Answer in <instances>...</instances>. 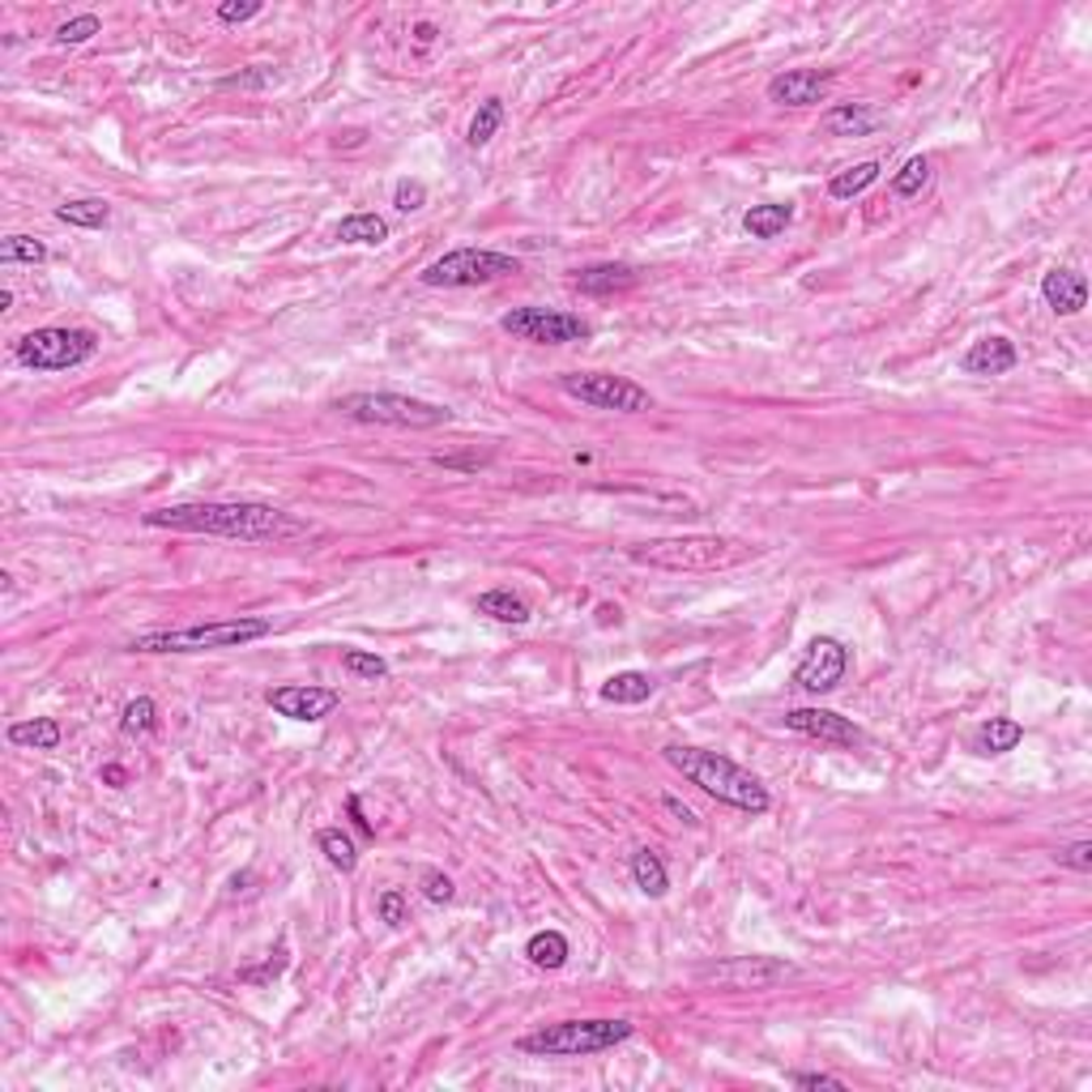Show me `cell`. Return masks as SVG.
<instances>
[{"instance_id": "obj_46", "label": "cell", "mask_w": 1092, "mask_h": 1092, "mask_svg": "<svg viewBox=\"0 0 1092 1092\" xmlns=\"http://www.w3.org/2000/svg\"><path fill=\"white\" fill-rule=\"evenodd\" d=\"M662 807H666V811H670V816H674V819H679V823H687V828H696V823H701V819H696V811H692L687 803H679L674 794H666Z\"/></svg>"}, {"instance_id": "obj_44", "label": "cell", "mask_w": 1092, "mask_h": 1092, "mask_svg": "<svg viewBox=\"0 0 1092 1092\" xmlns=\"http://www.w3.org/2000/svg\"><path fill=\"white\" fill-rule=\"evenodd\" d=\"M282 969H286V947H277V952H273V960L265 965V969H248V974H243V981H257V986H261V981L277 977Z\"/></svg>"}, {"instance_id": "obj_30", "label": "cell", "mask_w": 1092, "mask_h": 1092, "mask_svg": "<svg viewBox=\"0 0 1092 1092\" xmlns=\"http://www.w3.org/2000/svg\"><path fill=\"white\" fill-rule=\"evenodd\" d=\"M500 124H504V99H482L478 103V112H474V120H469V128H466V141L474 146V150H482L496 133H500Z\"/></svg>"}, {"instance_id": "obj_21", "label": "cell", "mask_w": 1092, "mask_h": 1092, "mask_svg": "<svg viewBox=\"0 0 1092 1092\" xmlns=\"http://www.w3.org/2000/svg\"><path fill=\"white\" fill-rule=\"evenodd\" d=\"M474 611L487 615V619H496V624H516V627L530 624V602L521 593H512V589H487L474 602Z\"/></svg>"}, {"instance_id": "obj_1", "label": "cell", "mask_w": 1092, "mask_h": 1092, "mask_svg": "<svg viewBox=\"0 0 1092 1092\" xmlns=\"http://www.w3.org/2000/svg\"><path fill=\"white\" fill-rule=\"evenodd\" d=\"M150 530H171V534H205V538H235V543H282L299 538L312 525L282 512L273 504L257 500H209V504H171L155 508L141 516Z\"/></svg>"}, {"instance_id": "obj_18", "label": "cell", "mask_w": 1092, "mask_h": 1092, "mask_svg": "<svg viewBox=\"0 0 1092 1092\" xmlns=\"http://www.w3.org/2000/svg\"><path fill=\"white\" fill-rule=\"evenodd\" d=\"M636 282H640V273L632 270V265H624V261H602V265H589V270L577 273V291H581V295H593V299L632 291Z\"/></svg>"}, {"instance_id": "obj_23", "label": "cell", "mask_w": 1092, "mask_h": 1092, "mask_svg": "<svg viewBox=\"0 0 1092 1092\" xmlns=\"http://www.w3.org/2000/svg\"><path fill=\"white\" fill-rule=\"evenodd\" d=\"M1020 739H1024V726H1020V721H1012V717H990V721L977 730L974 751L977 755H1008V751L1020 747Z\"/></svg>"}, {"instance_id": "obj_43", "label": "cell", "mask_w": 1092, "mask_h": 1092, "mask_svg": "<svg viewBox=\"0 0 1092 1092\" xmlns=\"http://www.w3.org/2000/svg\"><path fill=\"white\" fill-rule=\"evenodd\" d=\"M273 78H277V73H273L270 65H252V73H235V78H227L223 86H227V90H235V86H239V90H252V86H270Z\"/></svg>"}, {"instance_id": "obj_20", "label": "cell", "mask_w": 1092, "mask_h": 1092, "mask_svg": "<svg viewBox=\"0 0 1092 1092\" xmlns=\"http://www.w3.org/2000/svg\"><path fill=\"white\" fill-rule=\"evenodd\" d=\"M794 223V205L785 201H769V205H751L747 214H742V231L751 235V239H777L785 235V227Z\"/></svg>"}, {"instance_id": "obj_32", "label": "cell", "mask_w": 1092, "mask_h": 1092, "mask_svg": "<svg viewBox=\"0 0 1092 1092\" xmlns=\"http://www.w3.org/2000/svg\"><path fill=\"white\" fill-rule=\"evenodd\" d=\"M316 845H320V854H325V858L333 862L338 871H346V875L359 866V850H354V841L342 832V828H325V832L316 837Z\"/></svg>"}, {"instance_id": "obj_39", "label": "cell", "mask_w": 1092, "mask_h": 1092, "mask_svg": "<svg viewBox=\"0 0 1092 1092\" xmlns=\"http://www.w3.org/2000/svg\"><path fill=\"white\" fill-rule=\"evenodd\" d=\"M419 884H423V897H428L431 905H448V900L457 897L453 879H448L444 871H435V866H428V871H423V879H419Z\"/></svg>"}, {"instance_id": "obj_45", "label": "cell", "mask_w": 1092, "mask_h": 1092, "mask_svg": "<svg viewBox=\"0 0 1092 1092\" xmlns=\"http://www.w3.org/2000/svg\"><path fill=\"white\" fill-rule=\"evenodd\" d=\"M346 811H351L354 828H359L363 837H376V823H372V819L363 816V798H359V794H351V798H346Z\"/></svg>"}, {"instance_id": "obj_49", "label": "cell", "mask_w": 1092, "mask_h": 1092, "mask_svg": "<svg viewBox=\"0 0 1092 1092\" xmlns=\"http://www.w3.org/2000/svg\"><path fill=\"white\" fill-rule=\"evenodd\" d=\"M0 312H13V291H0Z\"/></svg>"}, {"instance_id": "obj_2", "label": "cell", "mask_w": 1092, "mask_h": 1092, "mask_svg": "<svg viewBox=\"0 0 1092 1092\" xmlns=\"http://www.w3.org/2000/svg\"><path fill=\"white\" fill-rule=\"evenodd\" d=\"M662 755L674 773H683L692 785H701L708 798H717V803H726V807H735V811L764 816V811L773 807L764 781L755 777V773H747L742 764H735V760L721 755V751H704V747H687V742H670Z\"/></svg>"}, {"instance_id": "obj_31", "label": "cell", "mask_w": 1092, "mask_h": 1092, "mask_svg": "<svg viewBox=\"0 0 1092 1092\" xmlns=\"http://www.w3.org/2000/svg\"><path fill=\"white\" fill-rule=\"evenodd\" d=\"M0 261L4 265H43L47 261V243L35 235H4L0 239Z\"/></svg>"}, {"instance_id": "obj_26", "label": "cell", "mask_w": 1092, "mask_h": 1092, "mask_svg": "<svg viewBox=\"0 0 1092 1092\" xmlns=\"http://www.w3.org/2000/svg\"><path fill=\"white\" fill-rule=\"evenodd\" d=\"M65 739L56 717H31V721H13L9 726V742L13 747H35V751H56Z\"/></svg>"}, {"instance_id": "obj_29", "label": "cell", "mask_w": 1092, "mask_h": 1092, "mask_svg": "<svg viewBox=\"0 0 1092 1092\" xmlns=\"http://www.w3.org/2000/svg\"><path fill=\"white\" fill-rule=\"evenodd\" d=\"M632 879H636V888L645 892V897H666V888H670V875H666V862L658 858V850H636L632 854Z\"/></svg>"}, {"instance_id": "obj_9", "label": "cell", "mask_w": 1092, "mask_h": 1092, "mask_svg": "<svg viewBox=\"0 0 1092 1092\" xmlns=\"http://www.w3.org/2000/svg\"><path fill=\"white\" fill-rule=\"evenodd\" d=\"M559 389L589 410H615V414H645L653 410V393L615 372H568L559 376Z\"/></svg>"}, {"instance_id": "obj_36", "label": "cell", "mask_w": 1092, "mask_h": 1092, "mask_svg": "<svg viewBox=\"0 0 1092 1092\" xmlns=\"http://www.w3.org/2000/svg\"><path fill=\"white\" fill-rule=\"evenodd\" d=\"M376 918L389 926V931H401L406 922H410V905H406V892L401 888H385L380 897H376Z\"/></svg>"}, {"instance_id": "obj_15", "label": "cell", "mask_w": 1092, "mask_h": 1092, "mask_svg": "<svg viewBox=\"0 0 1092 1092\" xmlns=\"http://www.w3.org/2000/svg\"><path fill=\"white\" fill-rule=\"evenodd\" d=\"M828 86L832 78L819 73V69H785L777 78L769 81V103L777 107H811V103H823L828 99Z\"/></svg>"}, {"instance_id": "obj_24", "label": "cell", "mask_w": 1092, "mask_h": 1092, "mask_svg": "<svg viewBox=\"0 0 1092 1092\" xmlns=\"http://www.w3.org/2000/svg\"><path fill=\"white\" fill-rule=\"evenodd\" d=\"M653 679L645 674V670H619V674H611L606 683H602V701L606 704H645L653 696Z\"/></svg>"}, {"instance_id": "obj_42", "label": "cell", "mask_w": 1092, "mask_h": 1092, "mask_svg": "<svg viewBox=\"0 0 1092 1092\" xmlns=\"http://www.w3.org/2000/svg\"><path fill=\"white\" fill-rule=\"evenodd\" d=\"M789 1084H794V1089H832V1092H845V1080H837V1076H823V1071H798V1076H789Z\"/></svg>"}, {"instance_id": "obj_4", "label": "cell", "mask_w": 1092, "mask_h": 1092, "mask_svg": "<svg viewBox=\"0 0 1092 1092\" xmlns=\"http://www.w3.org/2000/svg\"><path fill=\"white\" fill-rule=\"evenodd\" d=\"M627 1037H632L627 1020H559L538 1033H525L516 1050L534 1054V1058H585V1054L615 1050Z\"/></svg>"}, {"instance_id": "obj_17", "label": "cell", "mask_w": 1092, "mask_h": 1092, "mask_svg": "<svg viewBox=\"0 0 1092 1092\" xmlns=\"http://www.w3.org/2000/svg\"><path fill=\"white\" fill-rule=\"evenodd\" d=\"M1015 363H1020L1015 342L1012 338H999V333H994V338H981V342H974L960 367H965L969 376H1008Z\"/></svg>"}, {"instance_id": "obj_11", "label": "cell", "mask_w": 1092, "mask_h": 1092, "mask_svg": "<svg viewBox=\"0 0 1092 1092\" xmlns=\"http://www.w3.org/2000/svg\"><path fill=\"white\" fill-rule=\"evenodd\" d=\"M794 974L798 969L777 956H730V960H717V965L701 969V981L717 986V990H773Z\"/></svg>"}, {"instance_id": "obj_5", "label": "cell", "mask_w": 1092, "mask_h": 1092, "mask_svg": "<svg viewBox=\"0 0 1092 1092\" xmlns=\"http://www.w3.org/2000/svg\"><path fill=\"white\" fill-rule=\"evenodd\" d=\"M333 410L354 423H376V428H406V431H431L453 423V410L423 401V397H406V393H346L333 401Z\"/></svg>"}, {"instance_id": "obj_38", "label": "cell", "mask_w": 1092, "mask_h": 1092, "mask_svg": "<svg viewBox=\"0 0 1092 1092\" xmlns=\"http://www.w3.org/2000/svg\"><path fill=\"white\" fill-rule=\"evenodd\" d=\"M393 205H397L401 214H419V209L428 205V184H423V180H410V175L397 180V184H393Z\"/></svg>"}, {"instance_id": "obj_16", "label": "cell", "mask_w": 1092, "mask_h": 1092, "mask_svg": "<svg viewBox=\"0 0 1092 1092\" xmlns=\"http://www.w3.org/2000/svg\"><path fill=\"white\" fill-rule=\"evenodd\" d=\"M1042 299L1050 304L1054 316H1076L1089 304V282L1076 270H1050L1042 277Z\"/></svg>"}, {"instance_id": "obj_40", "label": "cell", "mask_w": 1092, "mask_h": 1092, "mask_svg": "<svg viewBox=\"0 0 1092 1092\" xmlns=\"http://www.w3.org/2000/svg\"><path fill=\"white\" fill-rule=\"evenodd\" d=\"M261 9H265L261 0H243V4H239V0H227V4H218V22H227V26H235V22H252Z\"/></svg>"}, {"instance_id": "obj_22", "label": "cell", "mask_w": 1092, "mask_h": 1092, "mask_svg": "<svg viewBox=\"0 0 1092 1092\" xmlns=\"http://www.w3.org/2000/svg\"><path fill=\"white\" fill-rule=\"evenodd\" d=\"M56 223L65 227H86V231H103L112 223V205L103 196H78V201H65L56 205Z\"/></svg>"}, {"instance_id": "obj_41", "label": "cell", "mask_w": 1092, "mask_h": 1092, "mask_svg": "<svg viewBox=\"0 0 1092 1092\" xmlns=\"http://www.w3.org/2000/svg\"><path fill=\"white\" fill-rule=\"evenodd\" d=\"M1062 866H1071V871H1080V875H1089L1092 871V841H1076V845H1067L1062 854H1058Z\"/></svg>"}, {"instance_id": "obj_7", "label": "cell", "mask_w": 1092, "mask_h": 1092, "mask_svg": "<svg viewBox=\"0 0 1092 1092\" xmlns=\"http://www.w3.org/2000/svg\"><path fill=\"white\" fill-rule=\"evenodd\" d=\"M99 351V338L90 329H60V325H47V329H35L26 338H18L13 346V359L31 372H69V367H81L90 363Z\"/></svg>"}, {"instance_id": "obj_12", "label": "cell", "mask_w": 1092, "mask_h": 1092, "mask_svg": "<svg viewBox=\"0 0 1092 1092\" xmlns=\"http://www.w3.org/2000/svg\"><path fill=\"white\" fill-rule=\"evenodd\" d=\"M850 674V649L837 636H816L807 645V658L794 670V683L811 696H823L832 687H841V679Z\"/></svg>"}, {"instance_id": "obj_33", "label": "cell", "mask_w": 1092, "mask_h": 1092, "mask_svg": "<svg viewBox=\"0 0 1092 1092\" xmlns=\"http://www.w3.org/2000/svg\"><path fill=\"white\" fill-rule=\"evenodd\" d=\"M931 184V158L926 155H913L905 167H900L897 175H892V193L900 201H909V196H922V189Z\"/></svg>"}, {"instance_id": "obj_47", "label": "cell", "mask_w": 1092, "mask_h": 1092, "mask_svg": "<svg viewBox=\"0 0 1092 1092\" xmlns=\"http://www.w3.org/2000/svg\"><path fill=\"white\" fill-rule=\"evenodd\" d=\"M103 781H112V785H124V781H128V773H124L120 764H107V769H103Z\"/></svg>"}, {"instance_id": "obj_25", "label": "cell", "mask_w": 1092, "mask_h": 1092, "mask_svg": "<svg viewBox=\"0 0 1092 1092\" xmlns=\"http://www.w3.org/2000/svg\"><path fill=\"white\" fill-rule=\"evenodd\" d=\"M338 239H342V243H359V248H380V243L389 239V223H385L380 214L359 209V214H346V218L338 223Z\"/></svg>"}, {"instance_id": "obj_13", "label": "cell", "mask_w": 1092, "mask_h": 1092, "mask_svg": "<svg viewBox=\"0 0 1092 1092\" xmlns=\"http://www.w3.org/2000/svg\"><path fill=\"white\" fill-rule=\"evenodd\" d=\"M265 704L277 717H291V721H325L342 704V692L312 687V683H286V687H270Z\"/></svg>"}, {"instance_id": "obj_6", "label": "cell", "mask_w": 1092, "mask_h": 1092, "mask_svg": "<svg viewBox=\"0 0 1092 1092\" xmlns=\"http://www.w3.org/2000/svg\"><path fill=\"white\" fill-rule=\"evenodd\" d=\"M270 632V619H227V624H196L175 627V632H146L128 645V653H214V649L252 645Z\"/></svg>"}, {"instance_id": "obj_27", "label": "cell", "mask_w": 1092, "mask_h": 1092, "mask_svg": "<svg viewBox=\"0 0 1092 1092\" xmlns=\"http://www.w3.org/2000/svg\"><path fill=\"white\" fill-rule=\"evenodd\" d=\"M525 956H530L534 969H564L572 947H568V935H559V931H538L525 943Z\"/></svg>"}, {"instance_id": "obj_35", "label": "cell", "mask_w": 1092, "mask_h": 1092, "mask_svg": "<svg viewBox=\"0 0 1092 1092\" xmlns=\"http://www.w3.org/2000/svg\"><path fill=\"white\" fill-rule=\"evenodd\" d=\"M99 31H103L99 13H81V18H69L65 26H56V43H60V47H81V43L94 39Z\"/></svg>"}, {"instance_id": "obj_37", "label": "cell", "mask_w": 1092, "mask_h": 1092, "mask_svg": "<svg viewBox=\"0 0 1092 1092\" xmlns=\"http://www.w3.org/2000/svg\"><path fill=\"white\" fill-rule=\"evenodd\" d=\"M342 670H351L359 679H385L389 674V662L385 658H376V653H363V649H342Z\"/></svg>"}, {"instance_id": "obj_28", "label": "cell", "mask_w": 1092, "mask_h": 1092, "mask_svg": "<svg viewBox=\"0 0 1092 1092\" xmlns=\"http://www.w3.org/2000/svg\"><path fill=\"white\" fill-rule=\"evenodd\" d=\"M879 162L871 158V162H858V167H845V171H837L832 180H828V196L832 201H854V196H862L875 180H879Z\"/></svg>"}, {"instance_id": "obj_8", "label": "cell", "mask_w": 1092, "mask_h": 1092, "mask_svg": "<svg viewBox=\"0 0 1092 1092\" xmlns=\"http://www.w3.org/2000/svg\"><path fill=\"white\" fill-rule=\"evenodd\" d=\"M521 273V261L508 252H491V248H453L440 261H431L419 273L423 286H444V291H462V286H491L500 277Z\"/></svg>"}, {"instance_id": "obj_3", "label": "cell", "mask_w": 1092, "mask_h": 1092, "mask_svg": "<svg viewBox=\"0 0 1092 1092\" xmlns=\"http://www.w3.org/2000/svg\"><path fill=\"white\" fill-rule=\"evenodd\" d=\"M636 564L649 568H666V572H717L747 559L751 550L735 538H717V534H674V538H649L627 550Z\"/></svg>"}, {"instance_id": "obj_34", "label": "cell", "mask_w": 1092, "mask_h": 1092, "mask_svg": "<svg viewBox=\"0 0 1092 1092\" xmlns=\"http://www.w3.org/2000/svg\"><path fill=\"white\" fill-rule=\"evenodd\" d=\"M120 730H124L128 739H137V735H155V730H158V708H155V701H150V696H137V701L124 704Z\"/></svg>"}, {"instance_id": "obj_10", "label": "cell", "mask_w": 1092, "mask_h": 1092, "mask_svg": "<svg viewBox=\"0 0 1092 1092\" xmlns=\"http://www.w3.org/2000/svg\"><path fill=\"white\" fill-rule=\"evenodd\" d=\"M500 329L512 333L516 342H534V346H572L593 333L589 320L572 312H555V308H512V312H504Z\"/></svg>"}, {"instance_id": "obj_48", "label": "cell", "mask_w": 1092, "mask_h": 1092, "mask_svg": "<svg viewBox=\"0 0 1092 1092\" xmlns=\"http://www.w3.org/2000/svg\"><path fill=\"white\" fill-rule=\"evenodd\" d=\"M414 35H419V43H431L435 39V26H431V22H419V26H414Z\"/></svg>"}, {"instance_id": "obj_14", "label": "cell", "mask_w": 1092, "mask_h": 1092, "mask_svg": "<svg viewBox=\"0 0 1092 1092\" xmlns=\"http://www.w3.org/2000/svg\"><path fill=\"white\" fill-rule=\"evenodd\" d=\"M785 730L828 742V747H862L866 742V735H862L858 726L850 717L832 713V708H789L785 713Z\"/></svg>"}, {"instance_id": "obj_19", "label": "cell", "mask_w": 1092, "mask_h": 1092, "mask_svg": "<svg viewBox=\"0 0 1092 1092\" xmlns=\"http://www.w3.org/2000/svg\"><path fill=\"white\" fill-rule=\"evenodd\" d=\"M879 124H884V112H875L866 103H841V107L823 112V120H819V128L828 137H871Z\"/></svg>"}]
</instances>
